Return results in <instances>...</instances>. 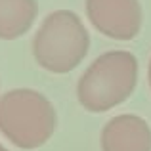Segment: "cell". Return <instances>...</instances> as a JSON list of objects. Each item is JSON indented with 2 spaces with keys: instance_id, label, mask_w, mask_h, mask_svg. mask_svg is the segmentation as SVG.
Returning <instances> with one entry per match:
<instances>
[{
  "instance_id": "obj_8",
  "label": "cell",
  "mask_w": 151,
  "mask_h": 151,
  "mask_svg": "<svg viewBox=\"0 0 151 151\" xmlns=\"http://www.w3.org/2000/svg\"><path fill=\"white\" fill-rule=\"evenodd\" d=\"M0 151H8V149H6V147H4V145H2V144H0Z\"/></svg>"
},
{
  "instance_id": "obj_7",
  "label": "cell",
  "mask_w": 151,
  "mask_h": 151,
  "mask_svg": "<svg viewBox=\"0 0 151 151\" xmlns=\"http://www.w3.org/2000/svg\"><path fill=\"white\" fill-rule=\"evenodd\" d=\"M147 78H149V86H151V59H149V69H147Z\"/></svg>"
},
{
  "instance_id": "obj_1",
  "label": "cell",
  "mask_w": 151,
  "mask_h": 151,
  "mask_svg": "<svg viewBox=\"0 0 151 151\" xmlns=\"http://www.w3.org/2000/svg\"><path fill=\"white\" fill-rule=\"evenodd\" d=\"M140 65L132 52L111 50L88 65L77 82V100L90 113H105L126 101L138 84Z\"/></svg>"
},
{
  "instance_id": "obj_4",
  "label": "cell",
  "mask_w": 151,
  "mask_h": 151,
  "mask_svg": "<svg viewBox=\"0 0 151 151\" xmlns=\"http://www.w3.org/2000/svg\"><path fill=\"white\" fill-rule=\"evenodd\" d=\"M94 29L115 40H132L142 29L140 0H86Z\"/></svg>"
},
{
  "instance_id": "obj_2",
  "label": "cell",
  "mask_w": 151,
  "mask_h": 151,
  "mask_svg": "<svg viewBox=\"0 0 151 151\" xmlns=\"http://www.w3.org/2000/svg\"><path fill=\"white\" fill-rule=\"evenodd\" d=\"M33 58L48 73H71L90 48L82 19L71 10H55L44 17L33 37Z\"/></svg>"
},
{
  "instance_id": "obj_3",
  "label": "cell",
  "mask_w": 151,
  "mask_h": 151,
  "mask_svg": "<svg viewBox=\"0 0 151 151\" xmlns=\"http://www.w3.org/2000/svg\"><path fill=\"white\" fill-rule=\"evenodd\" d=\"M58 115L44 94L15 88L0 96V132L19 149H38L52 138Z\"/></svg>"
},
{
  "instance_id": "obj_5",
  "label": "cell",
  "mask_w": 151,
  "mask_h": 151,
  "mask_svg": "<svg viewBox=\"0 0 151 151\" xmlns=\"http://www.w3.org/2000/svg\"><path fill=\"white\" fill-rule=\"evenodd\" d=\"M101 151H151V128L138 115H117L101 130Z\"/></svg>"
},
{
  "instance_id": "obj_6",
  "label": "cell",
  "mask_w": 151,
  "mask_h": 151,
  "mask_svg": "<svg viewBox=\"0 0 151 151\" xmlns=\"http://www.w3.org/2000/svg\"><path fill=\"white\" fill-rule=\"evenodd\" d=\"M37 15V0H0V40H15L29 33Z\"/></svg>"
}]
</instances>
